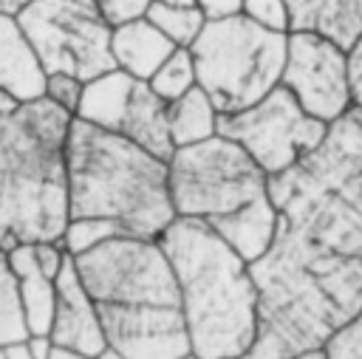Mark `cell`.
<instances>
[{
	"label": "cell",
	"mask_w": 362,
	"mask_h": 359,
	"mask_svg": "<svg viewBox=\"0 0 362 359\" xmlns=\"http://www.w3.org/2000/svg\"><path fill=\"white\" fill-rule=\"evenodd\" d=\"M277 212L269 249L249 263L257 334L235 359H300L362 314V107L334 119L322 141L269 175Z\"/></svg>",
	"instance_id": "6da1fadb"
},
{
	"label": "cell",
	"mask_w": 362,
	"mask_h": 359,
	"mask_svg": "<svg viewBox=\"0 0 362 359\" xmlns=\"http://www.w3.org/2000/svg\"><path fill=\"white\" fill-rule=\"evenodd\" d=\"M181 359H195V356H192V353H189V356H181Z\"/></svg>",
	"instance_id": "e575fe53"
},
{
	"label": "cell",
	"mask_w": 362,
	"mask_h": 359,
	"mask_svg": "<svg viewBox=\"0 0 362 359\" xmlns=\"http://www.w3.org/2000/svg\"><path fill=\"white\" fill-rule=\"evenodd\" d=\"M14 17L45 73L88 82L113 71V25L102 17L96 0H31Z\"/></svg>",
	"instance_id": "52a82bcc"
},
{
	"label": "cell",
	"mask_w": 362,
	"mask_h": 359,
	"mask_svg": "<svg viewBox=\"0 0 362 359\" xmlns=\"http://www.w3.org/2000/svg\"><path fill=\"white\" fill-rule=\"evenodd\" d=\"M74 119L119 133L161 161H167L175 150L167 130V102L158 99L144 79H136L119 68L82 85Z\"/></svg>",
	"instance_id": "30bf717a"
},
{
	"label": "cell",
	"mask_w": 362,
	"mask_h": 359,
	"mask_svg": "<svg viewBox=\"0 0 362 359\" xmlns=\"http://www.w3.org/2000/svg\"><path fill=\"white\" fill-rule=\"evenodd\" d=\"M48 359H85V356H76V353H68V351L51 348V351H48Z\"/></svg>",
	"instance_id": "1f68e13d"
},
{
	"label": "cell",
	"mask_w": 362,
	"mask_h": 359,
	"mask_svg": "<svg viewBox=\"0 0 362 359\" xmlns=\"http://www.w3.org/2000/svg\"><path fill=\"white\" fill-rule=\"evenodd\" d=\"M31 0H0V14H17Z\"/></svg>",
	"instance_id": "4dcf8cb0"
},
{
	"label": "cell",
	"mask_w": 362,
	"mask_h": 359,
	"mask_svg": "<svg viewBox=\"0 0 362 359\" xmlns=\"http://www.w3.org/2000/svg\"><path fill=\"white\" fill-rule=\"evenodd\" d=\"M65 172L68 218H110L124 235L150 240L175 218L167 161L119 133L71 119Z\"/></svg>",
	"instance_id": "277c9868"
},
{
	"label": "cell",
	"mask_w": 362,
	"mask_h": 359,
	"mask_svg": "<svg viewBox=\"0 0 362 359\" xmlns=\"http://www.w3.org/2000/svg\"><path fill=\"white\" fill-rule=\"evenodd\" d=\"M173 269L189 353L235 359L257 334V288L249 263L209 226L173 218L156 237Z\"/></svg>",
	"instance_id": "7a4b0ae2"
},
{
	"label": "cell",
	"mask_w": 362,
	"mask_h": 359,
	"mask_svg": "<svg viewBox=\"0 0 362 359\" xmlns=\"http://www.w3.org/2000/svg\"><path fill=\"white\" fill-rule=\"evenodd\" d=\"M51 342L45 336H28L17 345H0V359H48Z\"/></svg>",
	"instance_id": "4316f807"
},
{
	"label": "cell",
	"mask_w": 362,
	"mask_h": 359,
	"mask_svg": "<svg viewBox=\"0 0 362 359\" xmlns=\"http://www.w3.org/2000/svg\"><path fill=\"white\" fill-rule=\"evenodd\" d=\"M6 254L17 277V291H20V305H23L28 336H48L51 314H54V280L37 269L31 243L11 246Z\"/></svg>",
	"instance_id": "2e32d148"
},
{
	"label": "cell",
	"mask_w": 362,
	"mask_h": 359,
	"mask_svg": "<svg viewBox=\"0 0 362 359\" xmlns=\"http://www.w3.org/2000/svg\"><path fill=\"white\" fill-rule=\"evenodd\" d=\"M195 6L204 14V20H223L240 14L243 0H195Z\"/></svg>",
	"instance_id": "f1b7e54d"
},
{
	"label": "cell",
	"mask_w": 362,
	"mask_h": 359,
	"mask_svg": "<svg viewBox=\"0 0 362 359\" xmlns=\"http://www.w3.org/2000/svg\"><path fill=\"white\" fill-rule=\"evenodd\" d=\"M0 90L17 102L42 99L45 71L14 14H0Z\"/></svg>",
	"instance_id": "4fadbf2b"
},
{
	"label": "cell",
	"mask_w": 362,
	"mask_h": 359,
	"mask_svg": "<svg viewBox=\"0 0 362 359\" xmlns=\"http://www.w3.org/2000/svg\"><path fill=\"white\" fill-rule=\"evenodd\" d=\"M153 0H96L102 17L110 23V25H122L127 20H136V17H144L147 6Z\"/></svg>",
	"instance_id": "d4e9b609"
},
{
	"label": "cell",
	"mask_w": 362,
	"mask_h": 359,
	"mask_svg": "<svg viewBox=\"0 0 362 359\" xmlns=\"http://www.w3.org/2000/svg\"><path fill=\"white\" fill-rule=\"evenodd\" d=\"M45 339L51 342V348H59L85 359H93L105 348L96 305L88 297L85 286L79 283L71 254L65 257L59 274L54 277V314H51V328Z\"/></svg>",
	"instance_id": "7c38bea8"
},
{
	"label": "cell",
	"mask_w": 362,
	"mask_h": 359,
	"mask_svg": "<svg viewBox=\"0 0 362 359\" xmlns=\"http://www.w3.org/2000/svg\"><path fill=\"white\" fill-rule=\"evenodd\" d=\"M93 359H124V356H122L119 351H113V348H107V345H105V348H102V351H99Z\"/></svg>",
	"instance_id": "d6a6232c"
},
{
	"label": "cell",
	"mask_w": 362,
	"mask_h": 359,
	"mask_svg": "<svg viewBox=\"0 0 362 359\" xmlns=\"http://www.w3.org/2000/svg\"><path fill=\"white\" fill-rule=\"evenodd\" d=\"M23 102H17L11 93H6V90H0V116H8V113H14L17 107H20Z\"/></svg>",
	"instance_id": "f546056e"
},
{
	"label": "cell",
	"mask_w": 362,
	"mask_h": 359,
	"mask_svg": "<svg viewBox=\"0 0 362 359\" xmlns=\"http://www.w3.org/2000/svg\"><path fill=\"white\" fill-rule=\"evenodd\" d=\"M167 187L178 218L201 220L246 263L269 249L277 223L269 175L235 141L212 136L175 147L167 158Z\"/></svg>",
	"instance_id": "5b68a950"
},
{
	"label": "cell",
	"mask_w": 362,
	"mask_h": 359,
	"mask_svg": "<svg viewBox=\"0 0 362 359\" xmlns=\"http://www.w3.org/2000/svg\"><path fill=\"white\" fill-rule=\"evenodd\" d=\"M150 90L164 99V102H173L178 99L181 93H187L189 88H195V65H192V57H189V48H175L161 65L158 71L147 79Z\"/></svg>",
	"instance_id": "ffe728a7"
},
{
	"label": "cell",
	"mask_w": 362,
	"mask_h": 359,
	"mask_svg": "<svg viewBox=\"0 0 362 359\" xmlns=\"http://www.w3.org/2000/svg\"><path fill=\"white\" fill-rule=\"evenodd\" d=\"M240 14L252 23L272 28V31H288V8L286 0H243Z\"/></svg>",
	"instance_id": "603a6c76"
},
{
	"label": "cell",
	"mask_w": 362,
	"mask_h": 359,
	"mask_svg": "<svg viewBox=\"0 0 362 359\" xmlns=\"http://www.w3.org/2000/svg\"><path fill=\"white\" fill-rule=\"evenodd\" d=\"M156 3H164V6H195V0H156Z\"/></svg>",
	"instance_id": "836d02e7"
},
{
	"label": "cell",
	"mask_w": 362,
	"mask_h": 359,
	"mask_svg": "<svg viewBox=\"0 0 362 359\" xmlns=\"http://www.w3.org/2000/svg\"><path fill=\"white\" fill-rule=\"evenodd\" d=\"M175 51V45L147 20L136 17L122 25H113L110 31V57L113 68L136 76V79H150L158 65Z\"/></svg>",
	"instance_id": "5bb4252c"
},
{
	"label": "cell",
	"mask_w": 362,
	"mask_h": 359,
	"mask_svg": "<svg viewBox=\"0 0 362 359\" xmlns=\"http://www.w3.org/2000/svg\"><path fill=\"white\" fill-rule=\"evenodd\" d=\"M144 17L175 45V48H189L195 42V37L204 28V14L198 11V6H164V3H150Z\"/></svg>",
	"instance_id": "ac0fdd59"
},
{
	"label": "cell",
	"mask_w": 362,
	"mask_h": 359,
	"mask_svg": "<svg viewBox=\"0 0 362 359\" xmlns=\"http://www.w3.org/2000/svg\"><path fill=\"white\" fill-rule=\"evenodd\" d=\"M28 339L17 277L8 266V254L0 249V345H17Z\"/></svg>",
	"instance_id": "d6986e66"
},
{
	"label": "cell",
	"mask_w": 362,
	"mask_h": 359,
	"mask_svg": "<svg viewBox=\"0 0 362 359\" xmlns=\"http://www.w3.org/2000/svg\"><path fill=\"white\" fill-rule=\"evenodd\" d=\"M71 260L93 302L122 308H181L167 254L150 237L119 235Z\"/></svg>",
	"instance_id": "ba28073f"
},
{
	"label": "cell",
	"mask_w": 362,
	"mask_h": 359,
	"mask_svg": "<svg viewBox=\"0 0 362 359\" xmlns=\"http://www.w3.org/2000/svg\"><path fill=\"white\" fill-rule=\"evenodd\" d=\"M286 34L252 23L243 14L206 20L189 57L195 85L209 96L218 113H238L263 99L283 73Z\"/></svg>",
	"instance_id": "8992f818"
},
{
	"label": "cell",
	"mask_w": 362,
	"mask_h": 359,
	"mask_svg": "<svg viewBox=\"0 0 362 359\" xmlns=\"http://www.w3.org/2000/svg\"><path fill=\"white\" fill-rule=\"evenodd\" d=\"M314 119L331 124L351 102L348 51L317 31H288L280 82Z\"/></svg>",
	"instance_id": "8fae6325"
},
{
	"label": "cell",
	"mask_w": 362,
	"mask_h": 359,
	"mask_svg": "<svg viewBox=\"0 0 362 359\" xmlns=\"http://www.w3.org/2000/svg\"><path fill=\"white\" fill-rule=\"evenodd\" d=\"M167 130L173 147H189L218 136V110L198 85L167 102Z\"/></svg>",
	"instance_id": "e0dca14e"
},
{
	"label": "cell",
	"mask_w": 362,
	"mask_h": 359,
	"mask_svg": "<svg viewBox=\"0 0 362 359\" xmlns=\"http://www.w3.org/2000/svg\"><path fill=\"white\" fill-rule=\"evenodd\" d=\"M288 31H317L339 48H351L362 34V0H286Z\"/></svg>",
	"instance_id": "9a60e30c"
},
{
	"label": "cell",
	"mask_w": 362,
	"mask_h": 359,
	"mask_svg": "<svg viewBox=\"0 0 362 359\" xmlns=\"http://www.w3.org/2000/svg\"><path fill=\"white\" fill-rule=\"evenodd\" d=\"M348 76H351V102L362 107V34L348 48Z\"/></svg>",
	"instance_id": "83f0119b"
},
{
	"label": "cell",
	"mask_w": 362,
	"mask_h": 359,
	"mask_svg": "<svg viewBox=\"0 0 362 359\" xmlns=\"http://www.w3.org/2000/svg\"><path fill=\"white\" fill-rule=\"evenodd\" d=\"M325 130L328 124L308 116L283 85L238 113H218V136L235 141L266 175H277L311 153Z\"/></svg>",
	"instance_id": "9c48e42d"
},
{
	"label": "cell",
	"mask_w": 362,
	"mask_h": 359,
	"mask_svg": "<svg viewBox=\"0 0 362 359\" xmlns=\"http://www.w3.org/2000/svg\"><path fill=\"white\" fill-rule=\"evenodd\" d=\"M71 113L54 102H23L0 116V249L59 240L68 223L65 139Z\"/></svg>",
	"instance_id": "3957f363"
},
{
	"label": "cell",
	"mask_w": 362,
	"mask_h": 359,
	"mask_svg": "<svg viewBox=\"0 0 362 359\" xmlns=\"http://www.w3.org/2000/svg\"><path fill=\"white\" fill-rule=\"evenodd\" d=\"M300 359H362V314L339 328L320 351L305 353Z\"/></svg>",
	"instance_id": "7402d4cb"
},
{
	"label": "cell",
	"mask_w": 362,
	"mask_h": 359,
	"mask_svg": "<svg viewBox=\"0 0 362 359\" xmlns=\"http://www.w3.org/2000/svg\"><path fill=\"white\" fill-rule=\"evenodd\" d=\"M31 254H34L37 269L51 280L59 274V269H62V263L68 257L59 240H37V243H31Z\"/></svg>",
	"instance_id": "484cf974"
},
{
	"label": "cell",
	"mask_w": 362,
	"mask_h": 359,
	"mask_svg": "<svg viewBox=\"0 0 362 359\" xmlns=\"http://www.w3.org/2000/svg\"><path fill=\"white\" fill-rule=\"evenodd\" d=\"M82 85L76 76H68V73H45V90L42 96L48 102H54L57 107H62L65 113H76V105H79V96H82Z\"/></svg>",
	"instance_id": "cb8c5ba5"
},
{
	"label": "cell",
	"mask_w": 362,
	"mask_h": 359,
	"mask_svg": "<svg viewBox=\"0 0 362 359\" xmlns=\"http://www.w3.org/2000/svg\"><path fill=\"white\" fill-rule=\"evenodd\" d=\"M119 235H124V229L110 218H68L59 243H62L65 254L76 257V254H82L110 237H119Z\"/></svg>",
	"instance_id": "44dd1931"
}]
</instances>
